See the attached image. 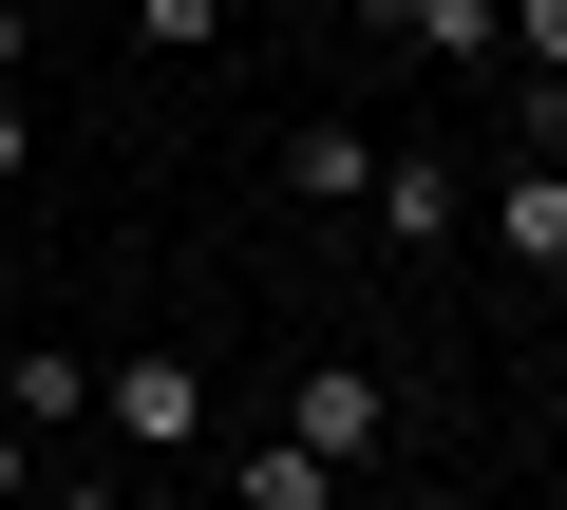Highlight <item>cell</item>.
<instances>
[{"label": "cell", "mask_w": 567, "mask_h": 510, "mask_svg": "<svg viewBox=\"0 0 567 510\" xmlns=\"http://www.w3.org/2000/svg\"><path fill=\"white\" fill-rule=\"evenodd\" d=\"M284 435H303L322 472H360V454L398 435V397H379V360H303V397H284Z\"/></svg>", "instance_id": "cell-1"}, {"label": "cell", "mask_w": 567, "mask_h": 510, "mask_svg": "<svg viewBox=\"0 0 567 510\" xmlns=\"http://www.w3.org/2000/svg\"><path fill=\"white\" fill-rule=\"evenodd\" d=\"M360 227H379V246H454V227H473V170H454V152H379Z\"/></svg>", "instance_id": "cell-2"}, {"label": "cell", "mask_w": 567, "mask_h": 510, "mask_svg": "<svg viewBox=\"0 0 567 510\" xmlns=\"http://www.w3.org/2000/svg\"><path fill=\"white\" fill-rule=\"evenodd\" d=\"M95 416H114L133 454H189V435H208V360H114V378H95Z\"/></svg>", "instance_id": "cell-3"}, {"label": "cell", "mask_w": 567, "mask_h": 510, "mask_svg": "<svg viewBox=\"0 0 567 510\" xmlns=\"http://www.w3.org/2000/svg\"><path fill=\"white\" fill-rule=\"evenodd\" d=\"M492 246H511V266H548V284H567V152H529V170L492 189Z\"/></svg>", "instance_id": "cell-4"}, {"label": "cell", "mask_w": 567, "mask_h": 510, "mask_svg": "<svg viewBox=\"0 0 567 510\" xmlns=\"http://www.w3.org/2000/svg\"><path fill=\"white\" fill-rule=\"evenodd\" d=\"M398 39H416L435 76H492V39H511V0H398Z\"/></svg>", "instance_id": "cell-5"}, {"label": "cell", "mask_w": 567, "mask_h": 510, "mask_svg": "<svg viewBox=\"0 0 567 510\" xmlns=\"http://www.w3.org/2000/svg\"><path fill=\"white\" fill-rule=\"evenodd\" d=\"M0 416H20V435H76L95 416V360H20V341H0Z\"/></svg>", "instance_id": "cell-6"}, {"label": "cell", "mask_w": 567, "mask_h": 510, "mask_svg": "<svg viewBox=\"0 0 567 510\" xmlns=\"http://www.w3.org/2000/svg\"><path fill=\"white\" fill-rule=\"evenodd\" d=\"M284 189H303V208H360V189H379V133H341V114L284 133Z\"/></svg>", "instance_id": "cell-7"}, {"label": "cell", "mask_w": 567, "mask_h": 510, "mask_svg": "<svg viewBox=\"0 0 567 510\" xmlns=\"http://www.w3.org/2000/svg\"><path fill=\"white\" fill-rule=\"evenodd\" d=\"M227 510H341V472H322V454H303V435H265V454H246V472H227Z\"/></svg>", "instance_id": "cell-8"}, {"label": "cell", "mask_w": 567, "mask_h": 510, "mask_svg": "<svg viewBox=\"0 0 567 510\" xmlns=\"http://www.w3.org/2000/svg\"><path fill=\"white\" fill-rule=\"evenodd\" d=\"M511 76H529V95H567V0H511Z\"/></svg>", "instance_id": "cell-9"}, {"label": "cell", "mask_w": 567, "mask_h": 510, "mask_svg": "<svg viewBox=\"0 0 567 510\" xmlns=\"http://www.w3.org/2000/svg\"><path fill=\"white\" fill-rule=\"evenodd\" d=\"M133 39H152V58H208V39H227V0H133Z\"/></svg>", "instance_id": "cell-10"}, {"label": "cell", "mask_w": 567, "mask_h": 510, "mask_svg": "<svg viewBox=\"0 0 567 510\" xmlns=\"http://www.w3.org/2000/svg\"><path fill=\"white\" fill-rule=\"evenodd\" d=\"M39 170V114H20V76H0V189H20Z\"/></svg>", "instance_id": "cell-11"}, {"label": "cell", "mask_w": 567, "mask_h": 510, "mask_svg": "<svg viewBox=\"0 0 567 510\" xmlns=\"http://www.w3.org/2000/svg\"><path fill=\"white\" fill-rule=\"evenodd\" d=\"M20 58H39V20H20V0H0V76H20Z\"/></svg>", "instance_id": "cell-12"}, {"label": "cell", "mask_w": 567, "mask_h": 510, "mask_svg": "<svg viewBox=\"0 0 567 510\" xmlns=\"http://www.w3.org/2000/svg\"><path fill=\"white\" fill-rule=\"evenodd\" d=\"M20 472H39V435H20V416H0V491H20Z\"/></svg>", "instance_id": "cell-13"}, {"label": "cell", "mask_w": 567, "mask_h": 510, "mask_svg": "<svg viewBox=\"0 0 567 510\" xmlns=\"http://www.w3.org/2000/svg\"><path fill=\"white\" fill-rule=\"evenodd\" d=\"M39 510H133V491H39Z\"/></svg>", "instance_id": "cell-14"}, {"label": "cell", "mask_w": 567, "mask_h": 510, "mask_svg": "<svg viewBox=\"0 0 567 510\" xmlns=\"http://www.w3.org/2000/svg\"><path fill=\"white\" fill-rule=\"evenodd\" d=\"M133 510H227V491H133Z\"/></svg>", "instance_id": "cell-15"}]
</instances>
